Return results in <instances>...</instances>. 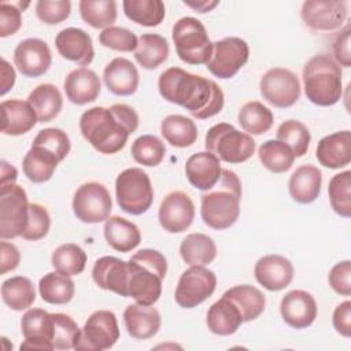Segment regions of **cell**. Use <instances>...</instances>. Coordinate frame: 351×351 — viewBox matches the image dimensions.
<instances>
[{"label":"cell","instance_id":"cell-1","mask_svg":"<svg viewBox=\"0 0 351 351\" xmlns=\"http://www.w3.org/2000/svg\"><path fill=\"white\" fill-rule=\"evenodd\" d=\"M162 97L189 111L193 118L207 119L217 115L225 101L222 89L203 75H196L180 67L165 70L158 80Z\"/></svg>","mask_w":351,"mask_h":351},{"label":"cell","instance_id":"cell-2","mask_svg":"<svg viewBox=\"0 0 351 351\" xmlns=\"http://www.w3.org/2000/svg\"><path fill=\"white\" fill-rule=\"evenodd\" d=\"M138 128V114L128 104L92 107L80 118L84 138L100 154L111 155L121 151L132 133Z\"/></svg>","mask_w":351,"mask_h":351},{"label":"cell","instance_id":"cell-3","mask_svg":"<svg viewBox=\"0 0 351 351\" xmlns=\"http://www.w3.org/2000/svg\"><path fill=\"white\" fill-rule=\"evenodd\" d=\"M241 182L236 173L222 169L218 182L200 196V215L203 222L215 229L230 228L239 218Z\"/></svg>","mask_w":351,"mask_h":351},{"label":"cell","instance_id":"cell-4","mask_svg":"<svg viewBox=\"0 0 351 351\" xmlns=\"http://www.w3.org/2000/svg\"><path fill=\"white\" fill-rule=\"evenodd\" d=\"M128 293L136 303L154 306L162 293L167 262L162 252L151 248L137 251L128 261Z\"/></svg>","mask_w":351,"mask_h":351},{"label":"cell","instance_id":"cell-5","mask_svg":"<svg viewBox=\"0 0 351 351\" xmlns=\"http://www.w3.org/2000/svg\"><path fill=\"white\" fill-rule=\"evenodd\" d=\"M306 97L321 107L336 104L341 99V69L325 53L315 55L303 67Z\"/></svg>","mask_w":351,"mask_h":351},{"label":"cell","instance_id":"cell-6","mask_svg":"<svg viewBox=\"0 0 351 351\" xmlns=\"http://www.w3.org/2000/svg\"><path fill=\"white\" fill-rule=\"evenodd\" d=\"M206 149L226 163H243L255 152L251 134L237 130L233 125L221 122L208 129L204 138Z\"/></svg>","mask_w":351,"mask_h":351},{"label":"cell","instance_id":"cell-7","mask_svg":"<svg viewBox=\"0 0 351 351\" xmlns=\"http://www.w3.org/2000/svg\"><path fill=\"white\" fill-rule=\"evenodd\" d=\"M173 43L178 58L188 64H207L213 53V43L204 25L192 16L178 19L173 26Z\"/></svg>","mask_w":351,"mask_h":351},{"label":"cell","instance_id":"cell-8","mask_svg":"<svg viewBox=\"0 0 351 351\" xmlns=\"http://www.w3.org/2000/svg\"><path fill=\"white\" fill-rule=\"evenodd\" d=\"M115 196L118 206L125 213L144 214L154 200V188L148 174L140 167L121 171L115 180Z\"/></svg>","mask_w":351,"mask_h":351},{"label":"cell","instance_id":"cell-9","mask_svg":"<svg viewBox=\"0 0 351 351\" xmlns=\"http://www.w3.org/2000/svg\"><path fill=\"white\" fill-rule=\"evenodd\" d=\"M27 195L18 184L0 186V237L3 240L22 236L29 219Z\"/></svg>","mask_w":351,"mask_h":351},{"label":"cell","instance_id":"cell-10","mask_svg":"<svg viewBox=\"0 0 351 351\" xmlns=\"http://www.w3.org/2000/svg\"><path fill=\"white\" fill-rule=\"evenodd\" d=\"M118 339L119 326L115 314L110 310H97L86 319L74 348L82 351H103L111 348Z\"/></svg>","mask_w":351,"mask_h":351},{"label":"cell","instance_id":"cell-11","mask_svg":"<svg viewBox=\"0 0 351 351\" xmlns=\"http://www.w3.org/2000/svg\"><path fill=\"white\" fill-rule=\"evenodd\" d=\"M112 200L108 189L99 182L90 181L78 186L73 197V211L85 223H99L110 218Z\"/></svg>","mask_w":351,"mask_h":351},{"label":"cell","instance_id":"cell-12","mask_svg":"<svg viewBox=\"0 0 351 351\" xmlns=\"http://www.w3.org/2000/svg\"><path fill=\"white\" fill-rule=\"evenodd\" d=\"M250 56L248 44L240 37H226L213 43V53L207 62L208 71L218 78L234 77L247 63Z\"/></svg>","mask_w":351,"mask_h":351},{"label":"cell","instance_id":"cell-13","mask_svg":"<svg viewBox=\"0 0 351 351\" xmlns=\"http://www.w3.org/2000/svg\"><path fill=\"white\" fill-rule=\"evenodd\" d=\"M217 287L214 271L204 266H191L178 280L176 288V302L182 308H193L208 299Z\"/></svg>","mask_w":351,"mask_h":351},{"label":"cell","instance_id":"cell-14","mask_svg":"<svg viewBox=\"0 0 351 351\" xmlns=\"http://www.w3.org/2000/svg\"><path fill=\"white\" fill-rule=\"evenodd\" d=\"M262 97L274 107L287 108L300 97V82L295 73L284 67L267 70L259 82Z\"/></svg>","mask_w":351,"mask_h":351},{"label":"cell","instance_id":"cell-15","mask_svg":"<svg viewBox=\"0 0 351 351\" xmlns=\"http://www.w3.org/2000/svg\"><path fill=\"white\" fill-rule=\"evenodd\" d=\"M348 8L344 0H310L302 5V19L313 30L329 32L341 27Z\"/></svg>","mask_w":351,"mask_h":351},{"label":"cell","instance_id":"cell-16","mask_svg":"<svg viewBox=\"0 0 351 351\" xmlns=\"http://www.w3.org/2000/svg\"><path fill=\"white\" fill-rule=\"evenodd\" d=\"M158 217L162 228L169 233L185 232L193 222L195 204L188 193L174 191L163 197Z\"/></svg>","mask_w":351,"mask_h":351},{"label":"cell","instance_id":"cell-17","mask_svg":"<svg viewBox=\"0 0 351 351\" xmlns=\"http://www.w3.org/2000/svg\"><path fill=\"white\" fill-rule=\"evenodd\" d=\"M14 63L25 77H40L45 74L52 63L48 44L40 38H25L14 51Z\"/></svg>","mask_w":351,"mask_h":351},{"label":"cell","instance_id":"cell-18","mask_svg":"<svg viewBox=\"0 0 351 351\" xmlns=\"http://www.w3.org/2000/svg\"><path fill=\"white\" fill-rule=\"evenodd\" d=\"M21 329L25 341L21 348L55 350L52 344L53 321L52 314L43 308L27 310L21 319Z\"/></svg>","mask_w":351,"mask_h":351},{"label":"cell","instance_id":"cell-19","mask_svg":"<svg viewBox=\"0 0 351 351\" xmlns=\"http://www.w3.org/2000/svg\"><path fill=\"white\" fill-rule=\"evenodd\" d=\"M317 303L313 295L302 289H293L284 295L280 313L287 325L295 329L310 326L317 318Z\"/></svg>","mask_w":351,"mask_h":351},{"label":"cell","instance_id":"cell-20","mask_svg":"<svg viewBox=\"0 0 351 351\" xmlns=\"http://www.w3.org/2000/svg\"><path fill=\"white\" fill-rule=\"evenodd\" d=\"M254 274L263 288L276 292L291 284L293 278V266L291 261L282 255H265L255 263Z\"/></svg>","mask_w":351,"mask_h":351},{"label":"cell","instance_id":"cell-21","mask_svg":"<svg viewBox=\"0 0 351 351\" xmlns=\"http://www.w3.org/2000/svg\"><path fill=\"white\" fill-rule=\"evenodd\" d=\"M92 277L99 288L111 291L119 296L129 298V269L126 261L115 256H101L93 265Z\"/></svg>","mask_w":351,"mask_h":351},{"label":"cell","instance_id":"cell-22","mask_svg":"<svg viewBox=\"0 0 351 351\" xmlns=\"http://www.w3.org/2000/svg\"><path fill=\"white\" fill-rule=\"evenodd\" d=\"M55 47L64 59L80 66L90 64L95 56L90 36L78 27H66L60 30L55 37Z\"/></svg>","mask_w":351,"mask_h":351},{"label":"cell","instance_id":"cell-23","mask_svg":"<svg viewBox=\"0 0 351 351\" xmlns=\"http://www.w3.org/2000/svg\"><path fill=\"white\" fill-rule=\"evenodd\" d=\"M222 173L219 159L208 152L202 151L191 155L185 163V174L191 185L200 191L211 189Z\"/></svg>","mask_w":351,"mask_h":351},{"label":"cell","instance_id":"cell-24","mask_svg":"<svg viewBox=\"0 0 351 351\" xmlns=\"http://www.w3.org/2000/svg\"><path fill=\"white\" fill-rule=\"evenodd\" d=\"M315 156L324 167L340 169L351 162V132L341 130L318 141Z\"/></svg>","mask_w":351,"mask_h":351},{"label":"cell","instance_id":"cell-25","mask_svg":"<svg viewBox=\"0 0 351 351\" xmlns=\"http://www.w3.org/2000/svg\"><path fill=\"white\" fill-rule=\"evenodd\" d=\"M1 108V132L8 136H21L30 132L38 122L37 114L29 101L19 99L4 100Z\"/></svg>","mask_w":351,"mask_h":351},{"label":"cell","instance_id":"cell-26","mask_svg":"<svg viewBox=\"0 0 351 351\" xmlns=\"http://www.w3.org/2000/svg\"><path fill=\"white\" fill-rule=\"evenodd\" d=\"M67 99L77 104L84 106L95 101L100 95L101 84L97 74L86 67H80L70 71L63 82Z\"/></svg>","mask_w":351,"mask_h":351},{"label":"cell","instance_id":"cell-27","mask_svg":"<svg viewBox=\"0 0 351 351\" xmlns=\"http://www.w3.org/2000/svg\"><path fill=\"white\" fill-rule=\"evenodd\" d=\"M123 322L128 333L133 339L145 340L158 333L160 328V314L152 306L133 303L125 308Z\"/></svg>","mask_w":351,"mask_h":351},{"label":"cell","instance_id":"cell-28","mask_svg":"<svg viewBox=\"0 0 351 351\" xmlns=\"http://www.w3.org/2000/svg\"><path fill=\"white\" fill-rule=\"evenodd\" d=\"M103 80L111 93L130 96L138 86V71L129 59L115 58L106 66Z\"/></svg>","mask_w":351,"mask_h":351},{"label":"cell","instance_id":"cell-29","mask_svg":"<svg viewBox=\"0 0 351 351\" xmlns=\"http://www.w3.org/2000/svg\"><path fill=\"white\" fill-rule=\"evenodd\" d=\"M322 173L313 165L299 166L291 176L288 189L291 197L302 204L314 202L321 192Z\"/></svg>","mask_w":351,"mask_h":351},{"label":"cell","instance_id":"cell-30","mask_svg":"<svg viewBox=\"0 0 351 351\" xmlns=\"http://www.w3.org/2000/svg\"><path fill=\"white\" fill-rule=\"evenodd\" d=\"M206 322L213 333L229 336L233 335L244 321L236 304L230 299L222 296L210 306Z\"/></svg>","mask_w":351,"mask_h":351},{"label":"cell","instance_id":"cell-31","mask_svg":"<svg viewBox=\"0 0 351 351\" xmlns=\"http://www.w3.org/2000/svg\"><path fill=\"white\" fill-rule=\"evenodd\" d=\"M104 237L108 245L119 252H129L141 241V233L137 225L119 215L110 217L106 221Z\"/></svg>","mask_w":351,"mask_h":351},{"label":"cell","instance_id":"cell-32","mask_svg":"<svg viewBox=\"0 0 351 351\" xmlns=\"http://www.w3.org/2000/svg\"><path fill=\"white\" fill-rule=\"evenodd\" d=\"M59 162H60L59 158L55 156L48 149L40 145L32 144L30 149L26 152L23 158L22 169L25 176L30 181L36 184H41L51 180Z\"/></svg>","mask_w":351,"mask_h":351},{"label":"cell","instance_id":"cell-33","mask_svg":"<svg viewBox=\"0 0 351 351\" xmlns=\"http://www.w3.org/2000/svg\"><path fill=\"white\" fill-rule=\"evenodd\" d=\"M27 101L34 108L38 122H51L55 119L63 106L60 90L52 84H40L27 96Z\"/></svg>","mask_w":351,"mask_h":351},{"label":"cell","instance_id":"cell-34","mask_svg":"<svg viewBox=\"0 0 351 351\" xmlns=\"http://www.w3.org/2000/svg\"><path fill=\"white\" fill-rule=\"evenodd\" d=\"M222 296L230 299L236 304L244 322L256 319L266 306L265 295L258 288L247 284L232 287Z\"/></svg>","mask_w":351,"mask_h":351},{"label":"cell","instance_id":"cell-35","mask_svg":"<svg viewBox=\"0 0 351 351\" xmlns=\"http://www.w3.org/2000/svg\"><path fill=\"white\" fill-rule=\"evenodd\" d=\"M180 254L185 263L191 266H204L215 259L217 245L215 241L204 233H191L182 240Z\"/></svg>","mask_w":351,"mask_h":351},{"label":"cell","instance_id":"cell-36","mask_svg":"<svg viewBox=\"0 0 351 351\" xmlns=\"http://www.w3.org/2000/svg\"><path fill=\"white\" fill-rule=\"evenodd\" d=\"M160 133L165 140L177 148H186L196 143L197 128L191 118L173 114L167 115L160 123Z\"/></svg>","mask_w":351,"mask_h":351},{"label":"cell","instance_id":"cell-37","mask_svg":"<svg viewBox=\"0 0 351 351\" xmlns=\"http://www.w3.org/2000/svg\"><path fill=\"white\" fill-rule=\"evenodd\" d=\"M167 56L169 44L165 37L155 33H145L138 37L134 58L141 67L147 70H154L165 63Z\"/></svg>","mask_w":351,"mask_h":351},{"label":"cell","instance_id":"cell-38","mask_svg":"<svg viewBox=\"0 0 351 351\" xmlns=\"http://www.w3.org/2000/svg\"><path fill=\"white\" fill-rule=\"evenodd\" d=\"M38 291L44 302L51 304H66L73 299L75 285L70 276L51 271L40 278Z\"/></svg>","mask_w":351,"mask_h":351},{"label":"cell","instance_id":"cell-39","mask_svg":"<svg viewBox=\"0 0 351 351\" xmlns=\"http://www.w3.org/2000/svg\"><path fill=\"white\" fill-rule=\"evenodd\" d=\"M1 298L11 310L22 311L34 303L36 289L27 277L15 276L1 284Z\"/></svg>","mask_w":351,"mask_h":351},{"label":"cell","instance_id":"cell-40","mask_svg":"<svg viewBox=\"0 0 351 351\" xmlns=\"http://www.w3.org/2000/svg\"><path fill=\"white\" fill-rule=\"evenodd\" d=\"M122 5L130 21L147 27L158 26L165 19L166 8L160 0H125Z\"/></svg>","mask_w":351,"mask_h":351},{"label":"cell","instance_id":"cell-41","mask_svg":"<svg viewBox=\"0 0 351 351\" xmlns=\"http://www.w3.org/2000/svg\"><path fill=\"white\" fill-rule=\"evenodd\" d=\"M258 156L261 163L271 173L288 171L296 158L292 149L280 140L265 141L258 149Z\"/></svg>","mask_w":351,"mask_h":351},{"label":"cell","instance_id":"cell-42","mask_svg":"<svg viewBox=\"0 0 351 351\" xmlns=\"http://www.w3.org/2000/svg\"><path fill=\"white\" fill-rule=\"evenodd\" d=\"M78 7L84 22L95 29L111 27L117 19V3L114 0H81Z\"/></svg>","mask_w":351,"mask_h":351},{"label":"cell","instance_id":"cell-43","mask_svg":"<svg viewBox=\"0 0 351 351\" xmlns=\"http://www.w3.org/2000/svg\"><path fill=\"white\" fill-rule=\"evenodd\" d=\"M237 121L248 134H263L273 125V112L261 101H248L240 110Z\"/></svg>","mask_w":351,"mask_h":351},{"label":"cell","instance_id":"cell-44","mask_svg":"<svg viewBox=\"0 0 351 351\" xmlns=\"http://www.w3.org/2000/svg\"><path fill=\"white\" fill-rule=\"evenodd\" d=\"M51 262L56 271L71 277L84 271L86 266V254L80 245L66 243L52 252Z\"/></svg>","mask_w":351,"mask_h":351},{"label":"cell","instance_id":"cell-45","mask_svg":"<svg viewBox=\"0 0 351 351\" xmlns=\"http://www.w3.org/2000/svg\"><path fill=\"white\" fill-rule=\"evenodd\" d=\"M329 202L336 214L348 218L351 215V171L335 174L328 186Z\"/></svg>","mask_w":351,"mask_h":351},{"label":"cell","instance_id":"cell-46","mask_svg":"<svg viewBox=\"0 0 351 351\" xmlns=\"http://www.w3.org/2000/svg\"><path fill=\"white\" fill-rule=\"evenodd\" d=\"M133 159L148 167L158 166L166 154V147L160 138L152 134H143L137 137L130 148Z\"/></svg>","mask_w":351,"mask_h":351},{"label":"cell","instance_id":"cell-47","mask_svg":"<svg viewBox=\"0 0 351 351\" xmlns=\"http://www.w3.org/2000/svg\"><path fill=\"white\" fill-rule=\"evenodd\" d=\"M277 140L287 144L296 158H300L307 154L310 145V132L299 121L288 119L282 122L277 129Z\"/></svg>","mask_w":351,"mask_h":351},{"label":"cell","instance_id":"cell-48","mask_svg":"<svg viewBox=\"0 0 351 351\" xmlns=\"http://www.w3.org/2000/svg\"><path fill=\"white\" fill-rule=\"evenodd\" d=\"M53 335L52 344L55 350H71L75 347L81 329L77 322L67 314L52 313Z\"/></svg>","mask_w":351,"mask_h":351},{"label":"cell","instance_id":"cell-49","mask_svg":"<svg viewBox=\"0 0 351 351\" xmlns=\"http://www.w3.org/2000/svg\"><path fill=\"white\" fill-rule=\"evenodd\" d=\"M33 144L48 149L55 156H58L60 162L69 155L71 147L67 133L58 128H47L40 130L34 137Z\"/></svg>","mask_w":351,"mask_h":351},{"label":"cell","instance_id":"cell-50","mask_svg":"<svg viewBox=\"0 0 351 351\" xmlns=\"http://www.w3.org/2000/svg\"><path fill=\"white\" fill-rule=\"evenodd\" d=\"M99 41L103 47L121 52L136 51L138 44L137 36L129 29L121 26H111L104 29L99 34Z\"/></svg>","mask_w":351,"mask_h":351},{"label":"cell","instance_id":"cell-51","mask_svg":"<svg viewBox=\"0 0 351 351\" xmlns=\"http://www.w3.org/2000/svg\"><path fill=\"white\" fill-rule=\"evenodd\" d=\"M49 226H51V217L48 210L38 203H30L27 225L21 237L30 241L41 240L48 234Z\"/></svg>","mask_w":351,"mask_h":351},{"label":"cell","instance_id":"cell-52","mask_svg":"<svg viewBox=\"0 0 351 351\" xmlns=\"http://www.w3.org/2000/svg\"><path fill=\"white\" fill-rule=\"evenodd\" d=\"M71 11L69 0H38L36 3L37 18L47 25H58L66 21Z\"/></svg>","mask_w":351,"mask_h":351},{"label":"cell","instance_id":"cell-53","mask_svg":"<svg viewBox=\"0 0 351 351\" xmlns=\"http://www.w3.org/2000/svg\"><path fill=\"white\" fill-rule=\"evenodd\" d=\"M330 288L343 296L351 295V262L341 261L336 263L328 276Z\"/></svg>","mask_w":351,"mask_h":351},{"label":"cell","instance_id":"cell-54","mask_svg":"<svg viewBox=\"0 0 351 351\" xmlns=\"http://www.w3.org/2000/svg\"><path fill=\"white\" fill-rule=\"evenodd\" d=\"M21 8L15 4L1 1L0 4V37L15 34L22 25Z\"/></svg>","mask_w":351,"mask_h":351},{"label":"cell","instance_id":"cell-55","mask_svg":"<svg viewBox=\"0 0 351 351\" xmlns=\"http://www.w3.org/2000/svg\"><path fill=\"white\" fill-rule=\"evenodd\" d=\"M350 36H351V27L347 23L340 33L336 36L332 44L333 55L336 59V63L343 67L351 66V52H350Z\"/></svg>","mask_w":351,"mask_h":351},{"label":"cell","instance_id":"cell-56","mask_svg":"<svg viewBox=\"0 0 351 351\" xmlns=\"http://www.w3.org/2000/svg\"><path fill=\"white\" fill-rule=\"evenodd\" d=\"M333 328L344 337L351 336V302L344 300L333 311Z\"/></svg>","mask_w":351,"mask_h":351},{"label":"cell","instance_id":"cell-57","mask_svg":"<svg viewBox=\"0 0 351 351\" xmlns=\"http://www.w3.org/2000/svg\"><path fill=\"white\" fill-rule=\"evenodd\" d=\"M0 248H1V267H0V273L5 274L7 271L15 270L21 262V254L18 251V248L7 241H1L0 243Z\"/></svg>","mask_w":351,"mask_h":351},{"label":"cell","instance_id":"cell-58","mask_svg":"<svg viewBox=\"0 0 351 351\" xmlns=\"http://www.w3.org/2000/svg\"><path fill=\"white\" fill-rule=\"evenodd\" d=\"M15 84V70L12 66L5 60L1 59V95H5L10 89H12Z\"/></svg>","mask_w":351,"mask_h":351},{"label":"cell","instance_id":"cell-59","mask_svg":"<svg viewBox=\"0 0 351 351\" xmlns=\"http://www.w3.org/2000/svg\"><path fill=\"white\" fill-rule=\"evenodd\" d=\"M18 171L14 166H11L10 163H7L5 160H1V185H8V184H14L16 180Z\"/></svg>","mask_w":351,"mask_h":351},{"label":"cell","instance_id":"cell-60","mask_svg":"<svg viewBox=\"0 0 351 351\" xmlns=\"http://www.w3.org/2000/svg\"><path fill=\"white\" fill-rule=\"evenodd\" d=\"M185 5L193 8L196 12H208L211 11L214 7L218 5V1H207V0H202V1H197V3H192V1H184Z\"/></svg>","mask_w":351,"mask_h":351}]
</instances>
